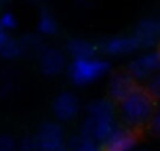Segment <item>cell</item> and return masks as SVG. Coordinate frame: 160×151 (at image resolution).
I'll return each instance as SVG.
<instances>
[{
	"instance_id": "obj_1",
	"label": "cell",
	"mask_w": 160,
	"mask_h": 151,
	"mask_svg": "<svg viewBox=\"0 0 160 151\" xmlns=\"http://www.w3.org/2000/svg\"><path fill=\"white\" fill-rule=\"evenodd\" d=\"M121 117L127 128H138L152 120L155 113L154 99L143 88H137L126 101L119 104Z\"/></svg>"
},
{
	"instance_id": "obj_2",
	"label": "cell",
	"mask_w": 160,
	"mask_h": 151,
	"mask_svg": "<svg viewBox=\"0 0 160 151\" xmlns=\"http://www.w3.org/2000/svg\"><path fill=\"white\" fill-rule=\"evenodd\" d=\"M110 63L105 58L93 57V58H83V60H71L68 63L66 72L69 81L77 87H85L90 84H94L101 81L104 76L110 71Z\"/></svg>"
},
{
	"instance_id": "obj_3",
	"label": "cell",
	"mask_w": 160,
	"mask_h": 151,
	"mask_svg": "<svg viewBox=\"0 0 160 151\" xmlns=\"http://www.w3.org/2000/svg\"><path fill=\"white\" fill-rule=\"evenodd\" d=\"M127 72L135 81H149L152 76L160 72V49L158 50H148L137 58H133L129 66Z\"/></svg>"
},
{
	"instance_id": "obj_4",
	"label": "cell",
	"mask_w": 160,
	"mask_h": 151,
	"mask_svg": "<svg viewBox=\"0 0 160 151\" xmlns=\"http://www.w3.org/2000/svg\"><path fill=\"white\" fill-rule=\"evenodd\" d=\"M116 128V121L112 117H87L80 128V135L96 143H104Z\"/></svg>"
},
{
	"instance_id": "obj_5",
	"label": "cell",
	"mask_w": 160,
	"mask_h": 151,
	"mask_svg": "<svg viewBox=\"0 0 160 151\" xmlns=\"http://www.w3.org/2000/svg\"><path fill=\"white\" fill-rule=\"evenodd\" d=\"M52 112L60 123L72 121L80 112V101L72 91H61L52 102Z\"/></svg>"
},
{
	"instance_id": "obj_6",
	"label": "cell",
	"mask_w": 160,
	"mask_h": 151,
	"mask_svg": "<svg viewBox=\"0 0 160 151\" xmlns=\"http://www.w3.org/2000/svg\"><path fill=\"white\" fill-rule=\"evenodd\" d=\"M99 49L112 57H124V55H130L133 52H137L140 49L137 39L133 38V35H115L110 38H105L101 44Z\"/></svg>"
},
{
	"instance_id": "obj_7",
	"label": "cell",
	"mask_w": 160,
	"mask_h": 151,
	"mask_svg": "<svg viewBox=\"0 0 160 151\" xmlns=\"http://www.w3.org/2000/svg\"><path fill=\"white\" fill-rule=\"evenodd\" d=\"M36 138L39 140L42 151H55L66 146L63 128L57 121H44L36 132Z\"/></svg>"
},
{
	"instance_id": "obj_8",
	"label": "cell",
	"mask_w": 160,
	"mask_h": 151,
	"mask_svg": "<svg viewBox=\"0 0 160 151\" xmlns=\"http://www.w3.org/2000/svg\"><path fill=\"white\" fill-rule=\"evenodd\" d=\"M132 35L137 39L140 49H152L160 41V21L144 18L135 25Z\"/></svg>"
},
{
	"instance_id": "obj_9",
	"label": "cell",
	"mask_w": 160,
	"mask_h": 151,
	"mask_svg": "<svg viewBox=\"0 0 160 151\" xmlns=\"http://www.w3.org/2000/svg\"><path fill=\"white\" fill-rule=\"evenodd\" d=\"M104 151H135L137 135L127 126H118L112 135L102 143Z\"/></svg>"
},
{
	"instance_id": "obj_10",
	"label": "cell",
	"mask_w": 160,
	"mask_h": 151,
	"mask_svg": "<svg viewBox=\"0 0 160 151\" xmlns=\"http://www.w3.org/2000/svg\"><path fill=\"white\" fill-rule=\"evenodd\" d=\"M137 88V82L129 72H118L112 76L108 81V95L112 101H116L119 104L126 101Z\"/></svg>"
},
{
	"instance_id": "obj_11",
	"label": "cell",
	"mask_w": 160,
	"mask_h": 151,
	"mask_svg": "<svg viewBox=\"0 0 160 151\" xmlns=\"http://www.w3.org/2000/svg\"><path fill=\"white\" fill-rule=\"evenodd\" d=\"M38 60H39V71L44 76H49V77L61 74V71L68 68L66 55L57 47H46V50L41 54Z\"/></svg>"
},
{
	"instance_id": "obj_12",
	"label": "cell",
	"mask_w": 160,
	"mask_h": 151,
	"mask_svg": "<svg viewBox=\"0 0 160 151\" xmlns=\"http://www.w3.org/2000/svg\"><path fill=\"white\" fill-rule=\"evenodd\" d=\"M98 46L91 43L90 39L83 38H71L66 43V52L72 57V60H83V58H93L96 57Z\"/></svg>"
},
{
	"instance_id": "obj_13",
	"label": "cell",
	"mask_w": 160,
	"mask_h": 151,
	"mask_svg": "<svg viewBox=\"0 0 160 151\" xmlns=\"http://www.w3.org/2000/svg\"><path fill=\"white\" fill-rule=\"evenodd\" d=\"M21 47H22V55L27 57H41V54L46 50V44L41 38V35L36 33H25L19 38Z\"/></svg>"
},
{
	"instance_id": "obj_14",
	"label": "cell",
	"mask_w": 160,
	"mask_h": 151,
	"mask_svg": "<svg viewBox=\"0 0 160 151\" xmlns=\"http://www.w3.org/2000/svg\"><path fill=\"white\" fill-rule=\"evenodd\" d=\"M38 33L41 36H52L58 32V21L53 16V13L47 8H42L39 11V18H38V24H36Z\"/></svg>"
},
{
	"instance_id": "obj_15",
	"label": "cell",
	"mask_w": 160,
	"mask_h": 151,
	"mask_svg": "<svg viewBox=\"0 0 160 151\" xmlns=\"http://www.w3.org/2000/svg\"><path fill=\"white\" fill-rule=\"evenodd\" d=\"M88 117H112L115 118V104L112 99H93L87 106Z\"/></svg>"
},
{
	"instance_id": "obj_16",
	"label": "cell",
	"mask_w": 160,
	"mask_h": 151,
	"mask_svg": "<svg viewBox=\"0 0 160 151\" xmlns=\"http://www.w3.org/2000/svg\"><path fill=\"white\" fill-rule=\"evenodd\" d=\"M68 149L69 151H104L99 143L93 142L91 138H87L83 135H74L68 142Z\"/></svg>"
},
{
	"instance_id": "obj_17",
	"label": "cell",
	"mask_w": 160,
	"mask_h": 151,
	"mask_svg": "<svg viewBox=\"0 0 160 151\" xmlns=\"http://www.w3.org/2000/svg\"><path fill=\"white\" fill-rule=\"evenodd\" d=\"M22 55V47L19 39L8 36L2 44H0V57L5 58V60H14L18 57Z\"/></svg>"
},
{
	"instance_id": "obj_18",
	"label": "cell",
	"mask_w": 160,
	"mask_h": 151,
	"mask_svg": "<svg viewBox=\"0 0 160 151\" xmlns=\"http://www.w3.org/2000/svg\"><path fill=\"white\" fill-rule=\"evenodd\" d=\"M18 151H42V146L36 135H25L24 138H21Z\"/></svg>"
},
{
	"instance_id": "obj_19",
	"label": "cell",
	"mask_w": 160,
	"mask_h": 151,
	"mask_svg": "<svg viewBox=\"0 0 160 151\" xmlns=\"http://www.w3.org/2000/svg\"><path fill=\"white\" fill-rule=\"evenodd\" d=\"M149 96L154 99V101H160V72H157L155 76L146 82V88H144Z\"/></svg>"
},
{
	"instance_id": "obj_20",
	"label": "cell",
	"mask_w": 160,
	"mask_h": 151,
	"mask_svg": "<svg viewBox=\"0 0 160 151\" xmlns=\"http://www.w3.org/2000/svg\"><path fill=\"white\" fill-rule=\"evenodd\" d=\"M19 143L10 134H0V151H18Z\"/></svg>"
},
{
	"instance_id": "obj_21",
	"label": "cell",
	"mask_w": 160,
	"mask_h": 151,
	"mask_svg": "<svg viewBox=\"0 0 160 151\" xmlns=\"http://www.w3.org/2000/svg\"><path fill=\"white\" fill-rule=\"evenodd\" d=\"M0 27H3L7 32L18 27V18L11 11H3L0 14Z\"/></svg>"
},
{
	"instance_id": "obj_22",
	"label": "cell",
	"mask_w": 160,
	"mask_h": 151,
	"mask_svg": "<svg viewBox=\"0 0 160 151\" xmlns=\"http://www.w3.org/2000/svg\"><path fill=\"white\" fill-rule=\"evenodd\" d=\"M13 91H14L13 77H2V82H0V96H10Z\"/></svg>"
},
{
	"instance_id": "obj_23",
	"label": "cell",
	"mask_w": 160,
	"mask_h": 151,
	"mask_svg": "<svg viewBox=\"0 0 160 151\" xmlns=\"http://www.w3.org/2000/svg\"><path fill=\"white\" fill-rule=\"evenodd\" d=\"M151 131H152L154 134L160 135V104H158V107L155 109V113H154V117H152V120H151Z\"/></svg>"
},
{
	"instance_id": "obj_24",
	"label": "cell",
	"mask_w": 160,
	"mask_h": 151,
	"mask_svg": "<svg viewBox=\"0 0 160 151\" xmlns=\"http://www.w3.org/2000/svg\"><path fill=\"white\" fill-rule=\"evenodd\" d=\"M8 36H10V35H8V32H7L3 27H0V44H2V43H3V41L8 38Z\"/></svg>"
},
{
	"instance_id": "obj_25",
	"label": "cell",
	"mask_w": 160,
	"mask_h": 151,
	"mask_svg": "<svg viewBox=\"0 0 160 151\" xmlns=\"http://www.w3.org/2000/svg\"><path fill=\"white\" fill-rule=\"evenodd\" d=\"M137 151H149V149H137Z\"/></svg>"
}]
</instances>
